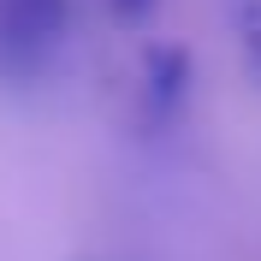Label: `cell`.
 I'll return each instance as SVG.
<instances>
[{"instance_id": "obj_4", "label": "cell", "mask_w": 261, "mask_h": 261, "mask_svg": "<svg viewBox=\"0 0 261 261\" xmlns=\"http://www.w3.org/2000/svg\"><path fill=\"white\" fill-rule=\"evenodd\" d=\"M154 6H161V0H107V12H113L119 24H143Z\"/></svg>"}, {"instance_id": "obj_2", "label": "cell", "mask_w": 261, "mask_h": 261, "mask_svg": "<svg viewBox=\"0 0 261 261\" xmlns=\"http://www.w3.org/2000/svg\"><path fill=\"white\" fill-rule=\"evenodd\" d=\"M190 101V54L184 48H148L143 54V125L166 130Z\"/></svg>"}, {"instance_id": "obj_1", "label": "cell", "mask_w": 261, "mask_h": 261, "mask_svg": "<svg viewBox=\"0 0 261 261\" xmlns=\"http://www.w3.org/2000/svg\"><path fill=\"white\" fill-rule=\"evenodd\" d=\"M65 0H0V83H42L65 42Z\"/></svg>"}, {"instance_id": "obj_3", "label": "cell", "mask_w": 261, "mask_h": 261, "mask_svg": "<svg viewBox=\"0 0 261 261\" xmlns=\"http://www.w3.org/2000/svg\"><path fill=\"white\" fill-rule=\"evenodd\" d=\"M231 36H238V54H244L249 77L261 83V0H238L231 6Z\"/></svg>"}]
</instances>
